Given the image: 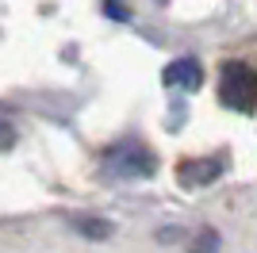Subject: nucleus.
<instances>
[{
	"label": "nucleus",
	"instance_id": "nucleus-1",
	"mask_svg": "<svg viewBox=\"0 0 257 253\" xmlns=\"http://www.w3.org/2000/svg\"><path fill=\"white\" fill-rule=\"evenodd\" d=\"M219 100L230 111H253L257 107V69L246 62H223L219 69Z\"/></svg>",
	"mask_w": 257,
	"mask_h": 253
},
{
	"label": "nucleus",
	"instance_id": "nucleus-2",
	"mask_svg": "<svg viewBox=\"0 0 257 253\" xmlns=\"http://www.w3.org/2000/svg\"><path fill=\"white\" fill-rule=\"evenodd\" d=\"M104 165L111 169V177H127V180H142L150 177L154 169H158V161H154V154L142 142H135V138H127V142H119V146L104 150Z\"/></svg>",
	"mask_w": 257,
	"mask_h": 253
},
{
	"label": "nucleus",
	"instance_id": "nucleus-3",
	"mask_svg": "<svg viewBox=\"0 0 257 253\" xmlns=\"http://www.w3.org/2000/svg\"><path fill=\"white\" fill-rule=\"evenodd\" d=\"M219 177H223V161L219 158H184L177 165L181 188H204V184H215Z\"/></svg>",
	"mask_w": 257,
	"mask_h": 253
},
{
	"label": "nucleus",
	"instance_id": "nucleus-4",
	"mask_svg": "<svg viewBox=\"0 0 257 253\" xmlns=\"http://www.w3.org/2000/svg\"><path fill=\"white\" fill-rule=\"evenodd\" d=\"M161 81L169 84V88H184V92H196L200 84H204V69L196 58H177L161 69Z\"/></svg>",
	"mask_w": 257,
	"mask_h": 253
},
{
	"label": "nucleus",
	"instance_id": "nucleus-5",
	"mask_svg": "<svg viewBox=\"0 0 257 253\" xmlns=\"http://www.w3.org/2000/svg\"><path fill=\"white\" fill-rule=\"evenodd\" d=\"M12 146H16V126L0 119V150H12Z\"/></svg>",
	"mask_w": 257,
	"mask_h": 253
},
{
	"label": "nucleus",
	"instance_id": "nucleus-6",
	"mask_svg": "<svg viewBox=\"0 0 257 253\" xmlns=\"http://www.w3.org/2000/svg\"><path fill=\"white\" fill-rule=\"evenodd\" d=\"M104 12L111 16V20H131V8H123L119 0H104Z\"/></svg>",
	"mask_w": 257,
	"mask_h": 253
},
{
	"label": "nucleus",
	"instance_id": "nucleus-7",
	"mask_svg": "<svg viewBox=\"0 0 257 253\" xmlns=\"http://www.w3.org/2000/svg\"><path fill=\"white\" fill-rule=\"evenodd\" d=\"M161 4H165V0H161Z\"/></svg>",
	"mask_w": 257,
	"mask_h": 253
}]
</instances>
